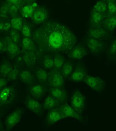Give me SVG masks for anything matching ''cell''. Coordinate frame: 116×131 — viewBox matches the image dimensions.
<instances>
[{"mask_svg": "<svg viewBox=\"0 0 116 131\" xmlns=\"http://www.w3.org/2000/svg\"><path fill=\"white\" fill-rule=\"evenodd\" d=\"M9 17H10L9 4L7 2L0 7V18L7 19Z\"/></svg>", "mask_w": 116, "mask_h": 131, "instance_id": "d6a6232c", "label": "cell"}, {"mask_svg": "<svg viewBox=\"0 0 116 131\" xmlns=\"http://www.w3.org/2000/svg\"><path fill=\"white\" fill-rule=\"evenodd\" d=\"M106 15L107 14L99 13L95 11L91 10L89 16L90 26L102 25Z\"/></svg>", "mask_w": 116, "mask_h": 131, "instance_id": "ffe728a7", "label": "cell"}, {"mask_svg": "<svg viewBox=\"0 0 116 131\" xmlns=\"http://www.w3.org/2000/svg\"><path fill=\"white\" fill-rule=\"evenodd\" d=\"M47 83L51 87H62L65 83V78L60 70L54 69L49 73Z\"/></svg>", "mask_w": 116, "mask_h": 131, "instance_id": "ba28073f", "label": "cell"}, {"mask_svg": "<svg viewBox=\"0 0 116 131\" xmlns=\"http://www.w3.org/2000/svg\"><path fill=\"white\" fill-rule=\"evenodd\" d=\"M35 77L37 81L41 84H45L47 83L49 73L44 68H38L35 72Z\"/></svg>", "mask_w": 116, "mask_h": 131, "instance_id": "cb8c5ba5", "label": "cell"}, {"mask_svg": "<svg viewBox=\"0 0 116 131\" xmlns=\"http://www.w3.org/2000/svg\"><path fill=\"white\" fill-rule=\"evenodd\" d=\"M22 116V111L20 109H17L14 111L8 116L5 125L8 129H12L20 122Z\"/></svg>", "mask_w": 116, "mask_h": 131, "instance_id": "9a60e30c", "label": "cell"}, {"mask_svg": "<svg viewBox=\"0 0 116 131\" xmlns=\"http://www.w3.org/2000/svg\"><path fill=\"white\" fill-rule=\"evenodd\" d=\"M16 96V89L14 86H6L0 90V106L8 105L13 102Z\"/></svg>", "mask_w": 116, "mask_h": 131, "instance_id": "8992f818", "label": "cell"}, {"mask_svg": "<svg viewBox=\"0 0 116 131\" xmlns=\"http://www.w3.org/2000/svg\"><path fill=\"white\" fill-rule=\"evenodd\" d=\"M107 4L106 0H98L93 4L91 9V10L104 14H107Z\"/></svg>", "mask_w": 116, "mask_h": 131, "instance_id": "83f0119b", "label": "cell"}, {"mask_svg": "<svg viewBox=\"0 0 116 131\" xmlns=\"http://www.w3.org/2000/svg\"><path fill=\"white\" fill-rule=\"evenodd\" d=\"M84 82L90 88L97 93H102L105 89V86H106L105 81L102 78L99 76L87 74Z\"/></svg>", "mask_w": 116, "mask_h": 131, "instance_id": "277c9868", "label": "cell"}, {"mask_svg": "<svg viewBox=\"0 0 116 131\" xmlns=\"http://www.w3.org/2000/svg\"><path fill=\"white\" fill-rule=\"evenodd\" d=\"M9 37L14 42L20 45L22 39H21L19 31L12 29L9 31Z\"/></svg>", "mask_w": 116, "mask_h": 131, "instance_id": "836d02e7", "label": "cell"}, {"mask_svg": "<svg viewBox=\"0 0 116 131\" xmlns=\"http://www.w3.org/2000/svg\"><path fill=\"white\" fill-rule=\"evenodd\" d=\"M4 39L7 42V53L11 59L16 58L22 53V51L20 45L14 42L9 36L5 37Z\"/></svg>", "mask_w": 116, "mask_h": 131, "instance_id": "4fadbf2b", "label": "cell"}, {"mask_svg": "<svg viewBox=\"0 0 116 131\" xmlns=\"http://www.w3.org/2000/svg\"><path fill=\"white\" fill-rule=\"evenodd\" d=\"M24 64L28 68H34L38 62L39 54L35 51H23L22 52Z\"/></svg>", "mask_w": 116, "mask_h": 131, "instance_id": "7c38bea8", "label": "cell"}, {"mask_svg": "<svg viewBox=\"0 0 116 131\" xmlns=\"http://www.w3.org/2000/svg\"><path fill=\"white\" fill-rule=\"evenodd\" d=\"M20 31L21 34L23 37H32L34 30H32L31 26L28 23L24 22Z\"/></svg>", "mask_w": 116, "mask_h": 131, "instance_id": "e575fe53", "label": "cell"}, {"mask_svg": "<svg viewBox=\"0 0 116 131\" xmlns=\"http://www.w3.org/2000/svg\"><path fill=\"white\" fill-rule=\"evenodd\" d=\"M7 84V80L5 79V78L0 77V90H1L5 87H6Z\"/></svg>", "mask_w": 116, "mask_h": 131, "instance_id": "b9f144b4", "label": "cell"}, {"mask_svg": "<svg viewBox=\"0 0 116 131\" xmlns=\"http://www.w3.org/2000/svg\"><path fill=\"white\" fill-rule=\"evenodd\" d=\"M20 73V70L19 67L17 65H15L14 66L13 69H12V72H10L9 75L8 76V79L10 81H14L19 78Z\"/></svg>", "mask_w": 116, "mask_h": 131, "instance_id": "8d00e7d4", "label": "cell"}, {"mask_svg": "<svg viewBox=\"0 0 116 131\" xmlns=\"http://www.w3.org/2000/svg\"><path fill=\"white\" fill-rule=\"evenodd\" d=\"M60 102L56 99L51 95L47 96L45 99L44 100L43 104V106L44 109L46 110H50L52 108L57 107L59 104Z\"/></svg>", "mask_w": 116, "mask_h": 131, "instance_id": "d4e9b609", "label": "cell"}, {"mask_svg": "<svg viewBox=\"0 0 116 131\" xmlns=\"http://www.w3.org/2000/svg\"><path fill=\"white\" fill-rule=\"evenodd\" d=\"M62 119H64V118L61 114L59 108L56 107L49 110L47 114L46 121L48 124H54L58 123Z\"/></svg>", "mask_w": 116, "mask_h": 131, "instance_id": "44dd1931", "label": "cell"}, {"mask_svg": "<svg viewBox=\"0 0 116 131\" xmlns=\"http://www.w3.org/2000/svg\"><path fill=\"white\" fill-rule=\"evenodd\" d=\"M107 4V15H116V1L115 0H106Z\"/></svg>", "mask_w": 116, "mask_h": 131, "instance_id": "d590c367", "label": "cell"}, {"mask_svg": "<svg viewBox=\"0 0 116 131\" xmlns=\"http://www.w3.org/2000/svg\"><path fill=\"white\" fill-rule=\"evenodd\" d=\"M106 56L108 60L116 61V38L113 39L107 48Z\"/></svg>", "mask_w": 116, "mask_h": 131, "instance_id": "484cf974", "label": "cell"}, {"mask_svg": "<svg viewBox=\"0 0 116 131\" xmlns=\"http://www.w3.org/2000/svg\"><path fill=\"white\" fill-rule=\"evenodd\" d=\"M7 42L5 39H0V53L7 52Z\"/></svg>", "mask_w": 116, "mask_h": 131, "instance_id": "60d3db41", "label": "cell"}, {"mask_svg": "<svg viewBox=\"0 0 116 131\" xmlns=\"http://www.w3.org/2000/svg\"><path fill=\"white\" fill-rule=\"evenodd\" d=\"M49 16L48 10L45 7L39 6L32 16V20L35 24L41 25L46 22Z\"/></svg>", "mask_w": 116, "mask_h": 131, "instance_id": "52a82bcc", "label": "cell"}, {"mask_svg": "<svg viewBox=\"0 0 116 131\" xmlns=\"http://www.w3.org/2000/svg\"><path fill=\"white\" fill-rule=\"evenodd\" d=\"M46 92V88L43 84H36L32 85L30 89V93L32 97L36 99L42 98Z\"/></svg>", "mask_w": 116, "mask_h": 131, "instance_id": "7402d4cb", "label": "cell"}, {"mask_svg": "<svg viewBox=\"0 0 116 131\" xmlns=\"http://www.w3.org/2000/svg\"><path fill=\"white\" fill-rule=\"evenodd\" d=\"M70 104L71 106L77 113L81 114L86 106V96L81 91H75L71 95Z\"/></svg>", "mask_w": 116, "mask_h": 131, "instance_id": "3957f363", "label": "cell"}, {"mask_svg": "<svg viewBox=\"0 0 116 131\" xmlns=\"http://www.w3.org/2000/svg\"><path fill=\"white\" fill-rule=\"evenodd\" d=\"M36 0H23V3L24 4H27V3H30L31 2H35Z\"/></svg>", "mask_w": 116, "mask_h": 131, "instance_id": "7bdbcfd3", "label": "cell"}, {"mask_svg": "<svg viewBox=\"0 0 116 131\" xmlns=\"http://www.w3.org/2000/svg\"><path fill=\"white\" fill-rule=\"evenodd\" d=\"M88 52L86 46L83 44L75 45L68 52V56L71 59L79 60L86 57Z\"/></svg>", "mask_w": 116, "mask_h": 131, "instance_id": "30bf717a", "label": "cell"}, {"mask_svg": "<svg viewBox=\"0 0 116 131\" xmlns=\"http://www.w3.org/2000/svg\"><path fill=\"white\" fill-rule=\"evenodd\" d=\"M20 47L22 52H38L37 46L32 37H23L22 38L20 42Z\"/></svg>", "mask_w": 116, "mask_h": 131, "instance_id": "ac0fdd59", "label": "cell"}, {"mask_svg": "<svg viewBox=\"0 0 116 131\" xmlns=\"http://www.w3.org/2000/svg\"><path fill=\"white\" fill-rule=\"evenodd\" d=\"M32 38L39 56L68 53L77 43V37L72 30L54 19L47 20L34 30Z\"/></svg>", "mask_w": 116, "mask_h": 131, "instance_id": "6da1fadb", "label": "cell"}, {"mask_svg": "<svg viewBox=\"0 0 116 131\" xmlns=\"http://www.w3.org/2000/svg\"><path fill=\"white\" fill-rule=\"evenodd\" d=\"M102 26L110 34L116 30V15H106Z\"/></svg>", "mask_w": 116, "mask_h": 131, "instance_id": "d6986e66", "label": "cell"}, {"mask_svg": "<svg viewBox=\"0 0 116 131\" xmlns=\"http://www.w3.org/2000/svg\"><path fill=\"white\" fill-rule=\"evenodd\" d=\"M9 4V12H10V17L12 18L17 17L18 16V15L20 13V10L14 5Z\"/></svg>", "mask_w": 116, "mask_h": 131, "instance_id": "74e56055", "label": "cell"}, {"mask_svg": "<svg viewBox=\"0 0 116 131\" xmlns=\"http://www.w3.org/2000/svg\"><path fill=\"white\" fill-rule=\"evenodd\" d=\"M48 90L50 95L60 102H65L67 100L68 94L67 91L62 87H51Z\"/></svg>", "mask_w": 116, "mask_h": 131, "instance_id": "2e32d148", "label": "cell"}, {"mask_svg": "<svg viewBox=\"0 0 116 131\" xmlns=\"http://www.w3.org/2000/svg\"><path fill=\"white\" fill-rule=\"evenodd\" d=\"M74 66L73 64L70 61H65L61 69V73L65 79L69 78L74 70Z\"/></svg>", "mask_w": 116, "mask_h": 131, "instance_id": "f546056e", "label": "cell"}, {"mask_svg": "<svg viewBox=\"0 0 116 131\" xmlns=\"http://www.w3.org/2000/svg\"><path fill=\"white\" fill-rule=\"evenodd\" d=\"M0 126H1V122H0Z\"/></svg>", "mask_w": 116, "mask_h": 131, "instance_id": "ee69618b", "label": "cell"}, {"mask_svg": "<svg viewBox=\"0 0 116 131\" xmlns=\"http://www.w3.org/2000/svg\"><path fill=\"white\" fill-rule=\"evenodd\" d=\"M53 55L54 69L60 70L65 62V58L61 53H56Z\"/></svg>", "mask_w": 116, "mask_h": 131, "instance_id": "4dcf8cb0", "label": "cell"}, {"mask_svg": "<svg viewBox=\"0 0 116 131\" xmlns=\"http://www.w3.org/2000/svg\"><path fill=\"white\" fill-rule=\"evenodd\" d=\"M19 78L22 82L27 84H32L35 80V75L33 73L27 69H24L20 71Z\"/></svg>", "mask_w": 116, "mask_h": 131, "instance_id": "603a6c76", "label": "cell"}, {"mask_svg": "<svg viewBox=\"0 0 116 131\" xmlns=\"http://www.w3.org/2000/svg\"><path fill=\"white\" fill-rule=\"evenodd\" d=\"M87 36L93 39L106 41L110 38V34L102 25L90 26L87 31Z\"/></svg>", "mask_w": 116, "mask_h": 131, "instance_id": "5b68a950", "label": "cell"}, {"mask_svg": "<svg viewBox=\"0 0 116 131\" xmlns=\"http://www.w3.org/2000/svg\"><path fill=\"white\" fill-rule=\"evenodd\" d=\"M59 110L63 118H72L77 121L83 123V119L81 114L77 113L74 109L68 104L65 103L61 105L59 107Z\"/></svg>", "mask_w": 116, "mask_h": 131, "instance_id": "9c48e42d", "label": "cell"}, {"mask_svg": "<svg viewBox=\"0 0 116 131\" xmlns=\"http://www.w3.org/2000/svg\"><path fill=\"white\" fill-rule=\"evenodd\" d=\"M39 6V3L36 1L24 4L20 10V13L22 17L25 18H31L36 9Z\"/></svg>", "mask_w": 116, "mask_h": 131, "instance_id": "e0dca14e", "label": "cell"}, {"mask_svg": "<svg viewBox=\"0 0 116 131\" xmlns=\"http://www.w3.org/2000/svg\"><path fill=\"white\" fill-rule=\"evenodd\" d=\"M87 72L86 67L83 64H77L74 67L72 73L69 76V80L73 82L80 83L82 81H84Z\"/></svg>", "mask_w": 116, "mask_h": 131, "instance_id": "8fae6325", "label": "cell"}, {"mask_svg": "<svg viewBox=\"0 0 116 131\" xmlns=\"http://www.w3.org/2000/svg\"><path fill=\"white\" fill-rule=\"evenodd\" d=\"M86 43L88 52L95 56L101 55L107 49L106 41L87 37Z\"/></svg>", "mask_w": 116, "mask_h": 131, "instance_id": "7a4b0ae2", "label": "cell"}, {"mask_svg": "<svg viewBox=\"0 0 116 131\" xmlns=\"http://www.w3.org/2000/svg\"><path fill=\"white\" fill-rule=\"evenodd\" d=\"M10 22L11 23V25H12V29L20 31L24 24L23 18L21 17H19V16H17V17L12 18L10 19Z\"/></svg>", "mask_w": 116, "mask_h": 131, "instance_id": "1f68e13d", "label": "cell"}, {"mask_svg": "<svg viewBox=\"0 0 116 131\" xmlns=\"http://www.w3.org/2000/svg\"><path fill=\"white\" fill-rule=\"evenodd\" d=\"M0 32H1V31H0Z\"/></svg>", "mask_w": 116, "mask_h": 131, "instance_id": "bcb514c9", "label": "cell"}, {"mask_svg": "<svg viewBox=\"0 0 116 131\" xmlns=\"http://www.w3.org/2000/svg\"><path fill=\"white\" fill-rule=\"evenodd\" d=\"M43 56L41 61L43 68L46 70H52L54 69L53 57L51 56V54H45L43 55Z\"/></svg>", "mask_w": 116, "mask_h": 131, "instance_id": "4316f807", "label": "cell"}, {"mask_svg": "<svg viewBox=\"0 0 116 131\" xmlns=\"http://www.w3.org/2000/svg\"><path fill=\"white\" fill-rule=\"evenodd\" d=\"M26 106L30 112L36 115L40 116L43 112V106L34 97L27 98L26 101Z\"/></svg>", "mask_w": 116, "mask_h": 131, "instance_id": "5bb4252c", "label": "cell"}, {"mask_svg": "<svg viewBox=\"0 0 116 131\" xmlns=\"http://www.w3.org/2000/svg\"><path fill=\"white\" fill-rule=\"evenodd\" d=\"M12 29V25L10 21H0V31L8 32Z\"/></svg>", "mask_w": 116, "mask_h": 131, "instance_id": "f35d334b", "label": "cell"}, {"mask_svg": "<svg viewBox=\"0 0 116 131\" xmlns=\"http://www.w3.org/2000/svg\"><path fill=\"white\" fill-rule=\"evenodd\" d=\"M13 68L14 66L9 62H3L0 64V75L4 78H7Z\"/></svg>", "mask_w": 116, "mask_h": 131, "instance_id": "f1b7e54d", "label": "cell"}, {"mask_svg": "<svg viewBox=\"0 0 116 131\" xmlns=\"http://www.w3.org/2000/svg\"><path fill=\"white\" fill-rule=\"evenodd\" d=\"M7 1L8 3L17 7L20 10V11L22 7L24 5L23 0H7Z\"/></svg>", "mask_w": 116, "mask_h": 131, "instance_id": "ab89813d", "label": "cell"}, {"mask_svg": "<svg viewBox=\"0 0 116 131\" xmlns=\"http://www.w3.org/2000/svg\"><path fill=\"white\" fill-rule=\"evenodd\" d=\"M115 1H116V0H115Z\"/></svg>", "mask_w": 116, "mask_h": 131, "instance_id": "f6af8a7d", "label": "cell"}]
</instances>
